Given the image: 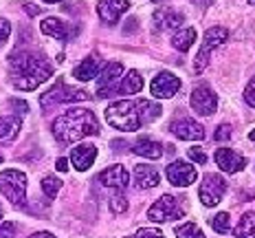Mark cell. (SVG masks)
<instances>
[{
    "label": "cell",
    "mask_w": 255,
    "mask_h": 238,
    "mask_svg": "<svg viewBox=\"0 0 255 238\" xmlns=\"http://www.w3.org/2000/svg\"><path fill=\"white\" fill-rule=\"evenodd\" d=\"M163 108L150 99H121L108 106L106 110V121L113 128L124 130V132H134L143 128L145 124H152L158 119Z\"/></svg>",
    "instance_id": "obj_1"
},
{
    "label": "cell",
    "mask_w": 255,
    "mask_h": 238,
    "mask_svg": "<svg viewBox=\"0 0 255 238\" xmlns=\"http://www.w3.org/2000/svg\"><path fill=\"white\" fill-rule=\"evenodd\" d=\"M99 121L93 110L86 108H71L53 121V137L60 144H75L84 137L97 135Z\"/></svg>",
    "instance_id": "obj_2"
},
{
    "label": "cell",
    "mask_w": 255,
    "mask_h": 238,
    "mask_svg": "<svg viewBox=\"0 0 255 238\" xmlns=\"http://www.w3.org/2000/svg\"><path fill=\"white\" fill-rule=\"evenodd\" d=\"M9 66L13 71V86L20 91H33L53 75V66L42 55H31V53L11 55Z\"/></svg>",
    "instance_id": "obj_3"
},
{
    "label": "cell",
    "mask_w": 255,
    "mask_h": 238,
    "mask_svg": "<svg viewBox=\"0 0 255 238\" xmlns=\"http://www.w3.org/2000/svg\"><path fill=\"white\" fill-rule=\"evenodd\" d=\"M90 95L84 88H75L71 84H66L64 79H57L53 84V88H49L44 95L40 97V104L44 106H53V104H64V102H88Z\"/></svg>",
    "instance_id": "obj_4"
},
{
    "label": "cell",
    "mask_w": 255,
    "mask_h": 238,
    "mask_svg": "<svg viewBox=\"0 0 255 238\" xmlns=\"http://www.w3.org/2000/svg\"><path fill=\"white\" fill-rule=\"evenodd\" d=\"M185 216V210L180 205V197H161L147 212V219L154 223H169V221H178Z\"/></svg>",
    "instance_id": "obj_5"
},
{
    "label": "cell",
    "mask_w": 255,
    "mask_h": 238,
    "mask_svg": "<svg viewBox=\"0 0 255 238\" xmlns=\"http://www.w3.org/2000/svg\"><path fill=\"white\" fill-rule=\"evenodd\" d=\"M0 190L11 205H22L26 197V177L20 170L0 172Z\"/></svg>",
    "instance_id": "obj_6"
},
{
    "label": "cell",
    "mask_w": 255,
    "mask_h": 238,
    "mask_svg": "<svg viewBox=\"0 0 255 238\" xmlns=\"http://www.w3.org/2000/svg\"><path fill=\"white\" fill-rule=\"evenodd\" d=\"M227 38H229V31H227L225 26H211V29H207L205 40H203V46H200L198 55H196V62H194V73H203L205 71L207 62H209L211 51H214L216 46L225 44Z\"/></svg>",
    "instance_id": "obj_7"
},
{
    "label": "cell",
    "mask_w": 255,
    "mask_h": 238,
    "mask_svg": "<svg viewBox=\"0 0 255 238\" xmlns=\"http://www.w3.org/2000/svg\"><path fill=\"white\" fill-rule=\"evenodd\" d=\"M227 190V183L225 179L220 177V174H214V172H207L203 183H200V201H203V205H207V208H214V205H218L222 201V194H225Z\"/></svg>",
    "instance_id": "obj_8"
},
{
    "label": "cell",
    "mask_w": 255,
    "mask_h": 238,
    "mask_svg": "<svg viewBox=\"0 0 255 238\" xmlns=\"http://www.w3.org/2000/svg\"><path fill=\"white\" fill-rule=\"evenodd\" d=\"M121 73H124V66H121V62H108V64L104 66L102 75L97 79V95L99 97H110V95H115V91H119V77Z\"/></svg>",
    "instance_id": "obj_9"
},
{
    "label": "cell",
    "mask_w": 255,
    "mask_h": 238,
    "mask_svg": "<svg viewBox=\"0 0 255 238\" xmlns=\"http://www.w3.org/2000/svg\"><path fill=\"white\" fill-rule=\"evenodd\" d=\"M191 108L196 110L198 115H214L216 113V106H218V97L216 93L211 91L207 84H198V86L194 88V93H191V99H189Z\"/></svg>",
    "instance_id": "obj_10"
},
{
    "label": "cell",
    "mask_w": 255,
    "mask_h": 238,
    "mask_svg": "<svg viewBox=\"0 0 255 238\" xmlns=\"http://www.w3.org/2000/svg\"><path fill=\"white\" fill-rule=\"evenodd\" d=\"M178 88H180V79L174 75V73H169V71L158 73V75L152 79V84H150L152 95L154 97H158V99L174 97V95L178 93Z\"/></svg>",
    "instance_id": "obj_11"
},
{
    "label": "cell",
    "mask_w": 255,
    "mask_h": 238,
    "mask_svg": "<svg viewBox=\"0 0 255 238\" xmlns=\"http://www.w3.org/2000/svg\"><path fill=\"white\" fill-rule=\"evenodd\" d=\"M167 181L172 185H176V188H187L196 181V168L191 166L187 161H174L167 166Z\"/></svg>",
    "instance_id": "obj_12"
},
{
    "label": "cell",
    "mask_w": 255,
    "mask_h": 238,
    "mask_svg": "<svg viewBox=\"0 0 255 238\" xmlns=\"http://www.w3.org/2000/svg\"><path fill=\"white\" fill-rule=\"evenodd\" d=\"M216 163L220 170H225L227 174H236L244 170V157L238 155L231 148H218L216 150Z\"/></svg>",
    "instance_id": "obj_13"
},
{
    "label": "cell",
    "mask_w": 255,
    "mask_h": 238,
    "mask_svg": "<svg viewBox=\"0 0 255 238\" xmlns=\"http://www.w3.org/2000/svg\"><path fill=\"white\" fill-rule=\"evenodd\" d=\"M128 9H130L128 0H99L97 4V13L106 24H115L119 20V15L126 13Z\"/></svg>",
    "instance_id": "obj_14"
},
{
    "label": "cell",
    "mask_w": 255,
    "mask_h": 238,
    "mask_svg": "<svg viewBox=\"0 0 255 238\" xmlns=\"http://www.w3.org/2000/svg\"><path fill=\"white\" fill-rule=\"evenodd\" d=\"M169 130H172L178 139H185V141H196V139H203L205 137V128L194 119L174 121V124H169Z\"/></svg>",
    "instance_id": "obj_15"
},
{
    "label": "cell",
    "mask_w": 255,
    "mask_h": 238,
    "mask_svg": "<svg viewBox=\"0 0 255 238\" xmlns=\"http://www.w3.org/2000/svg\"><path fill=\"white\" fill-rule=\"evenodd\" d=\"M185 22V18H183V13H178V11H174V9H158L156 13H154V18H152V29L154 31H167V29H176V26H180Z\"/></svg>",
    "instance_id": "obj_16"
},
{
    "label": "cell",
    "mask_w": 255,
    "mask_h": 238,
    "mask_svg": "<svg viewBox=\"0 0 255 238\" xmlns=\"http://www.w3.org/2000/svg\"><path fill=\"white\" fill-rule=\"evenodd\" d=\"M95 157H97V148L90 146V144H84V146L73 148V152H71V163L75 166V170L84 172V170H88V168L95 163Z\"/></svg>",
    "instance_id": "obj_17"
},
{
    "label": "cell",
    "mask_w": 255,
    "mask_h": 238,
    "mask_svg": "<svg viewBox=\"0 0 255 238\" xmlns=\"http://www.w3.org/2000/svg\"><path fill=\"white\" fill-rule=\"evenodd\" d=\"M99 181H102L106 188H117V190H124L128 185V172L124 166H110L108 170H104L99 174Z\"/></svg>",
    "instance_id": "obj_18"
},
{
    "label": "cell",
    "mask_w": 255,
    "mask_h": 238,
    "mask_svg": "<svg viewBox=\"0 0 255 238\" xmlns=\"http://www.w3.org/2000/svg\"><path fill=\"white\" fill-rule=\"evenodd\" d=\"M99 68H102V62H99L97 55H90V57H84L82 64L75 66L73 75H75L79 82H88V79L97 77L99 75Z\"/></svg>",
    "instance_id": "obj_19"
},
{
    "label": "cell",
    "mask_w": 255,
    "mask_h": 238,
    "mask_svg": "<svg viewBox=\"0 0 255 238\" xmlns=\"http://www.w3.org/2000/svg\"><path fill=\"white\" fill-rule=\"evenodd\" d=\"M134 185L141 190L154 188V185H158V172L147 163H141L134 168Z\"/></svg>",
    "instance_id": "obj_20"
},
{
    "label": "cell",
    "mask_w": 255,
    "mask_h": 238,
    "mask_svg": "<svg viewBox=\"0 0 255 238\" xmlns=\"http://www.w3.org/2000/svg\"><path fill=\"white\" fill-rule=\"evenodd\" d=\"M132 152L139 157H145V159H158L163 155V148L161 144H156L154 139H147V137H141L132 144Z\"/></svg>",
    "instance_id": "obj_21"
},
{
    "label": "cell",
    "mask_w": 255,
    "mask_h": 238,
    "mask_svg": "<svg viewBox=\"0 0 255 238\" xmlns=\"http://www.w3.org/2000/svg\"><path fill=\"white\" fill-rule=\"evenodd\" d=\"M40 26H42V33L51 35V38H55L60 42L68 40V26H66V22H62L60 18H44Z\"/></svg>",
    "instance_id": "obj_22"
},
{
    "label": "cell",
    "mask_w": 255,
    "mask_h": 238,
    "mask_svg": "<svg viewBox=\"0 0 255 238\" xmlns=\"http://www.w3.org/2000/svg\"><path fill=\"white\" fill-rule=\"evenodd\" d=\"M20 130L18 117H0V141H11Z\"/></svg>",
    "instance_id": "obj_23"
},
{
    "label": "cell",
    "mask_w": 255,
    "mask_h": 238,
    "mask_svg": "<svg viewBox=\"0 0 255 238\" xmlns=\"http://www.w3.org/2000/svg\"><path fill=\"white\" fill-rule=\"evenodd\" d=\"M196 40V29H180L172 38V46L176 51H189V46Z\"/></svg>",
    "instance_id": "obj_24"
},
{
    "label": "cell",
    "mask_w": 255,
    "mask_h": 238,
    "mask_svg": "<svg viewBox=\"0 0 255 238\" xmlns=\"http://www.w3.org/2000/svg\"><path fill=\"white\" fill-rule=\"evenodd\" d=\"M255 234V212H247L236 227V238H251Z\"/></svg>",
    "instance_id": "obj_25"
},
{
    "label": "cell",
    "mask_w": 255,
    "mask_h": 238,
    "mask_svg": "<svg viewBox=\"0 0 255 238\" xmlns=\"http://www.w3.org/2000/svg\"><path fill=\"white\" fill-rule=\"evenodd\" d=\"M141 88H143V77L136 71H130L128 75H124V82H121V91L124 93L134 95V93H141Z\"/></svg>",
    "instance_id": "obj_26"
},
{
    "label": "cell",
    "mask_w": 255,
    "mask_h": 238,
    "mask_svg": "<svg viewBox=\"0 0 255 238\" xmlns=\"http://www.w3.org/2000/svg\"><path fill=\"white\" fill-rule=\"evenodd\" d=\"M174 234H176V238H205L203 230H200L196 223H185L174 230Z\"/></svg>",
    "instance_id": "obj_27"
},
{
    "label": "cell",
    "mask_w": 255,
    "mask_h": 238,
    "mask_svg": "<svg viewBox=\"0 0 255 238\" xmlns=\"http://www.w3.org/2000/svg\"><path fill=\"white\" fill-rule=\"evenodd\" d=\"M211 227L218 232V234H227L231 227V219L227 212H220V214H216L214 219H211Z\"/></svg>",
    "instance_id": "obj_28"
},
{
    "label": "cell",
    "mask_w": 255,
    "mask_h": 238,
    "mask_svg": "<svg viewBox=\"0 0 255 238\" xmlns=\"http://www.w3.org/2000/svg\"><path fill=\"white\" fill-rule=\"evenodd\" d=\"M62 188V181L57 177H44L42 179V190H44L46 197H55Z\"/></svg>",
    "instance_id": "obj_29"
},
{
    "label": "cell",
    "mask_w": 255,
    "mask_h": 238,
    "mask_svg": "<svg viewBox=\"0 0 255 238\" xmlns=\"http://www.w3.org/2000/svg\"><path fill=\"white\" fill-rule=\"evenodd\" d=\"M187 155H189L191 161H196V163H207V159H209V157H207V152H205L200 146L189 148V152H187Z\"/></svg>",
    "instance_id": "obj_30"
},
{
    "label": "cell",
    "mask_w": 255,
    "mask_h": 238,
    "mask_svg": "<svg viewBox=\"0 0 255 238\" xmlns=\"http://www.w3.org/2000/svg\"><path fill=\"white\" fill-rule=\"evenodd\" d=\"M9 33H11V24H9V20L0 18V49H2L4 42L9 40Z\"/></svg>",
    "instance_id": "obj_31"
},
{
    "label": "cell",
    "mask_w": 255,
    "mask_h": 238,
    "mask_svg": "<svg viewBox=\"0 0 255 238\" xmlns=\"http://www.w3.org/2000/svg\"><path fill=\"white\" fill-rule=\"evenodd\" d=\"M128 238H165V236H163L158 230H150V227H143V230H139L134 236H128Z\"/></svg>",
    "instance_id": "obj_32"
},
{
    "label": "cell",
    "mask_w": 255,
    "mask_h": 238,
    "mask_svg": "<svg viewBox=\"0 0 255 238\" xmlns=\"http://www.w3.org/2000/svg\"><path fill=\"white\" fill-rule=\"evenodd\" d=\"M244 102L255 108V77L247 84V88H244Z\"/></svg>",
    "instance_id": "obj_33"
},
{
    "label": "cell",
    "mask_w": 255,
    "mask_h": 238,
    "mask_svg": "<svg viewBox=\"0 0 255 238\" xmlns=\"http://www.w3.org/2000/svg\"><path fill=\"white\" fill-rule=\"evenodd\" d=\"M110 210H113L115 214H121V212L128 210V201L124 197H115L113 201H110Z\"/></svg>",
    "instance_id": "obj_34"
},
{
    "label": "cell",
    "mask_w": 255,
    "mask_h": 238,
    "mask_svg": "<svg viewBox=\"0 0 255 238\" xmlns=\"http://www.w3.org/2000/svg\"><path fill=\"white\" fill-rule=\"evenodd\" d=\"M13 236H15V225L13 223L0 225V238H13Z\"/></svg>",
    "instance_id": "obj_35"
},
{
    "label": "cell",
    "mask_w": 255,
    "mask_h": 238,
    "mask_svg": "<svg viewBox=\"0 0 255 238\" xmlns=\"http://www.w3.org/2000/svg\"><path fill=\"white\" fill-rule=\"evenodd\" d=\"M216 141H222V139H229V137H231V126H227V124H222L220 126V128H218L216 130Z\"/></svg>",
    "instance_id": "obj_36"
},
{
    "label": "cell",
    "mask_w": 255,
    "mask_h": 238,
    "mask_svg": "<svg viewBox=\"0 0 255 238\" xmlns=\"http://www.w3.org/2000/svg\"><path fill=\"white\" fill-rule=\"evenodd\" d=\"M55 168H57L60 172H66V170H68V161H66L64 157H60V159H57V163H55Z\"/></svg>",
    "instance_id": "obj_37"
},
{
    "label": "cell",
    "mask_w": 255,
    "mask_h": 238,
    "mask_svg": "<svg viewBox=\"0 0 255 238\" xmlns=\"http://www.w3.org/2000/svg\"><path fill=\"white\" fill-rule=\"evenodd\" d=\"M194 4H198V7H211V4L216 2V0H191Z\"/></svg>",
    "instance_id": "obj_38"
},
{
    "label": "cell",
    "mask_w": 255,
    "mask_h": 238,
    "mask_svg": "<svg viewBox=\"0 0 255 238\" xmlns=\"http://www.w3.org/2000/svg\"><path fill=\"white\" fill-rule=\"evenodd\" d=\"M29 238H55V236H53V234H49V232H38V234L29 236Z\"/></svg>",
    "instance_id": "obj_39"
},
{
    "label": "cell",
    "mask_w": 255,
    "mask_h": 238,
    "mask_svg": "<svg viewBox=\"0 0 255 238\" xmlns=\"http://www.w3.org/2000/svg\"><path fill=\"white\" fill-rule=\"evenodd\" d=\"M26 13H38V9H35V7H29V4H26Z\"/></svg>",
    "instance_id": "obj_40"
},
{
    "label": "cell",
    "mask_w": 255,
    "mask_h": 238,
    "mask_svg": "<svg viewBox=\"0 0 255 238\" xmlns=\"http://www.w3.org/2000/svg\"><path fill=\"white\" fill-rule=\"evenodd\" d=\"M44 2H49V4H53V2H62V0H44Z\"/></svg>",
    "instance_id": "obj_41"
},
{
    "label": "cell",
    "mask_w": 255,
    "mask_h": 238,
    "mask_svg": "<svg viewBox=\"0 0 255 238\" xmlns=\"http://www.w3.org/2000/svg\"><path fill=\"white\" fill-rule=\"evenodd\" d=\"M249 137H251V141H255V130H251V135H249Z\"/></svg>",
    "instance_id": "obj_42"
},
{
    "label": "cell",
    "mask_w": 255,
    "mask_h": 238,
    "mask_svg": "<svg viewBox=\"0 0 255 238\" xmlns=\"http://www.w3.org/2000/svg\"><path fill=\"white\" fill-rule=\"evenodd\" d=\"M152 2H156V4H158V2H165V0H152Z\"/></svg>",
    "instance_id": "obj_43"
},
{
    "label": "cell",
    "mask_w": 255,
    "mask_h": 238,
    "mask_svg": "<svg viewBox=\"0 0 255 238\" xmlns=\"http://www.w3.org/2000/svg\"><path fill=\"white\" fill-rule=\"evenodd\" d=\"M0 221H2V208H0Z\"/></svg>",
    "instance_id": "obj_44"
},
{
    "label": "cell",
    "mask_w": 255,
    "mask_h": 238,
    "mask_svg": "<svg viewBox=\"0 0 255 238\" xmlns=\"http://www.w3.org/2000/svg\"><path fill=\"white\" fill-rule=\"evenodd\" d=\"M249 4H255V0H249Z\"/></svg>",
    "instance_id": "obj_45"
},
{
    "label": "cell",
    "mask_w": 255,
    "mask_h": 238,
    "mask_svg": "<svg viewBox=\"0 0 255 238\" xmlns=\"http://www.w3.org/2000/svg\"><path fill=\"white\" fill-rule=\"evenodd\" d=\"M0 163H2V155H0Z\"/></svg>",
    "instance_id": "obj_46"
},
{
    "label": "cell",
    "mask_w": 255,
    "mask_h": 238,
    "mask_svg": "<svg viewBox=\"0 0 255 238\" xmlns=\"http://www.w3.org/2000/svg\"><path fill=\"white\" fill-rule=\"evenodd\" d=\"M253 238H255V236H253Z\"/></svg>",
    "instance_id": "obj_47"
}]
</instances>
